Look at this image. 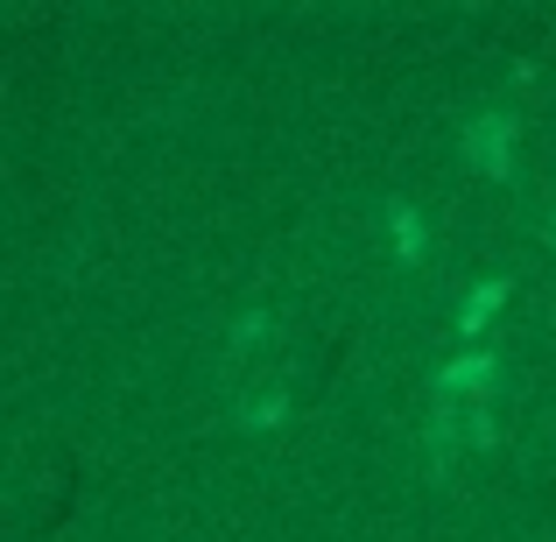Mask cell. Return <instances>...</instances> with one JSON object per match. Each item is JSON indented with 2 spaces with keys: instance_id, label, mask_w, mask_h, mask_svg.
<instances>
[{
  "instance_id": "5b68a950",
  "label": "cell",
  "mask_w": 556,
  "mask_h": 542,
  "mask_svg": "<svg viewBox=\"0 0 556 542\" xmlns=\"http://www.w3.org/2000/svg\"><path fill=\"white\" fill-rule=\"evenodd\" d=\"M268 331H275V317H268V311H240V317H232V331H226V345H232V353H254Z\"/></svg>"
},
{
  "instance_id": "8992f818",
  "label": "cell",
  "mask_w": 556,
  "mask_h": 542,
  "mask_svg": "<svg viewBox=\"0 0 556 542\" xmlns=\"http://www.w3.org/2000/svg\"><path fill=\"white\" fill-rule=\"evenodd\" d=\"M275 423H289V394H261V402H247L240 430H275Z\"/></svg>"
},
{
  "instance_id": "3957f363",
  "label": "cell",
  "mask_w": 556,
  "mask_h": 542,
  "mask_svg": "<svg viewBox=\"0 0 556 542\" xmlns=\"http://www.w3.org/2000/svg\"><path fill=\"white\" fill-rule=\"evenodd\" d=\"M388 232H394V261H402V268H422L430 232H422V218H416V204H408V198H388Z\"/></svg>"
},
{
  "instance_id": "6da1fadb",
  "label": "cell",
  "mask_w": 556,
  "mask_h": 542,
  "mask_svg": "<svg viewBox=\"0 0 556 542\" xmlns=\"http://www.w3.org/2000/svg\"><path fill=\"white\" fill-rule=\"evenodd\" d=\"M458 155L479 169L486 184H515V121H507L501 106L472 113V127L458 135Z\"/></svg>"
},
{
  "instance_id": "277c9868",
  "label": "cell",
  "mask_w": 556,
  "mask_h": 542,
  "mask_svg": "<svg viewBox=\"0 0 556 542\" xmlns=\"http://www.w3.org/2000/svg\"><path fill=\"white\" fill-rule=\"evenodd\" d=\"M507 297H515V289H507V275H486V282H472V297H465V311H458V331H465V339H479V331H486V317L501 311Z\"/></svg>"
},
{
  "instance_id": "7a4b0ae2",
  "label": "cell",
  "mask_w": 556,
  "mask_h": 542,
  "mask_svg": "<svg viewBox=\"0 0 556 542\" xmlns=\"http://www.w3.org/2000/svg\"><path fill=\"white\" fill-rule=\"evenodd\" d=\"M493 380H501V360H493V353H458V360H444V366H437V408H451V416H458V402H465V408H486Z\"/></svg>"
},
{
  "instance_id": "52a82bcc",
  "label": "cell",
  "mask_w": 556,
  "mask_h": 542,
  "mask_svg": "<svg viewBox=\"0 0 556 542\" xmlns=\"http://www.w3.org/2000/svg\"><path fill=\"white\" fill-rule=\"evenodd\" d=\"M465 437H472V444H493V408H465Z\"/></svg>"
}]
</instances>
